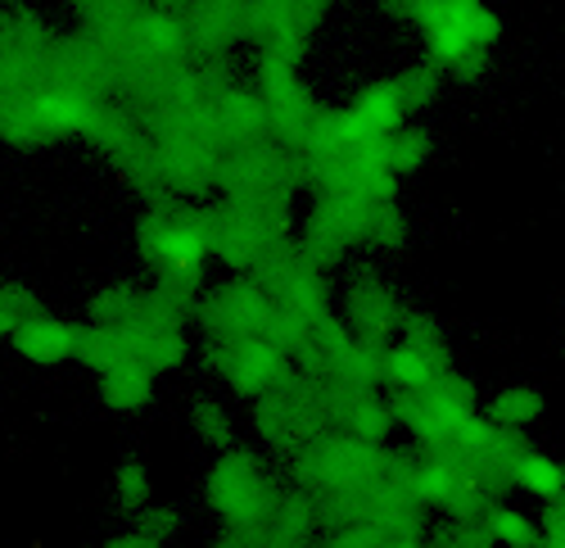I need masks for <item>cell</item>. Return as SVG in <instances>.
Instances as JSON below:
<instances>
[{
  "label": "cell",
  "instance_id": "1",
  "mask_svg": "<svg viewBox=\"0 0 565 548\" xmlns=\"http://www.w3.org/2000/svg\"><path fill=\"white\" fill-rule=\"evenodd\" d=\"M515 472H521V485L534 489V494H561V485H565V472L547 459H521Z\"/></svg>",
  "mask_w": 565,
  "mask_h": 548
}]
</instances>
